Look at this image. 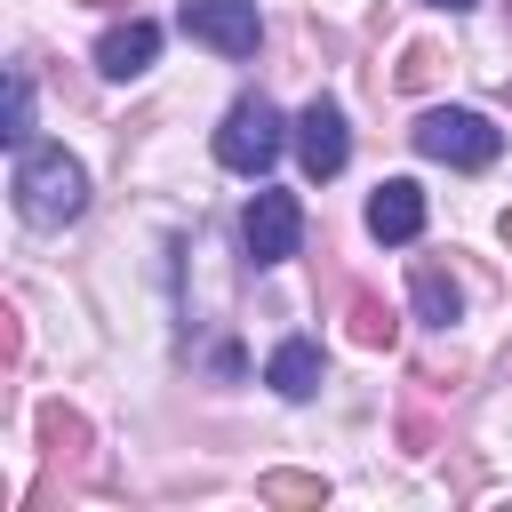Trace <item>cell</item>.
I'll return each mask as SVG.
<instances>
[{
  "label": "cell",
  "instance_id": "1",
  "mask_svg": "<svg viewBox=\"0 0 512 512\" xmlns=\"http://www.w3.org/2000/svg\"><path fill=\"white\" fill-rule=\"evenodd\" d=\"M8 192H16V216H24V224L56 232V224H72V216L88 208V168H80L64 144H16Z\"/></svg>",
  "mask_w": 512,
  "mask_h": 512
},
{
  "label": "cell",
  "instance_id": "2",
  "mask_svg": "<svg viewBox=\"0 0 512 512\" xmlns=\"http://www.w3.org/2000/svg\"><path fill=\"white\" fill-rule=\"evenodd\" d=\"M280 144H296V128H288L264 96H240V104L224 112V128H216V160H224L232 176H264V168L280 160Z\"/></svg>",
  "mask_w": 512,
  "mask_h": 512
},
{
  "label": "cell",
  "instance_id": "3",
  "mask_svg": "<svg viewBox=\"0 0 512 512\" xmlns=\"http://www.w3.org/2000/svg\"><path fill=\"white\" fill-rule=\"evenodd\" d=\"M416 152H424V160H440V168H488V160L504 152V128H496L488 112L440 104V112H424V120H416Z\"/></svg>",
  "mask_w": 512,
  "mask_h": 512
},
{
  "label": "cell",
  "instance_id": "4",
  "mask_svg": "<svg viewBox=\"0 0 512 512\" xmlns=\"http://www.w3.org/2000/svg\"><path fill=\"white\" fill-rule=\"evenodd\" d=\"M176 24H184L200 48H216V56H256V40H264L256 0H184Z\"/></svg>",
  "mask_w": 512,
  "mask_h": 512
},
{
  "label": "cell",
  "instance_id": "5",
  "mask_svg": "<svg viewBox=\"0 0 512 512\" xmlns=\"http://www.w3.org/2000/svg\"><path fill=\"white\" fill-rule=\"evenodd\" d=\"M240 240H248V264H288L296 240H304L296 192H256V200L240 208Z\"/></svg>",
  "mask_w": 512,
  "mask_h": 512
},
{
  "label": "cell",
  "instance_id": "6",
  "mask_svg": "<svg viewBox=\"0 0 512 512\" xmlns=\"http://www.w3.org/2000/svg\"><path fill=\"white\" fill-rule=\"evenodd\" d=\"M296 160H304L312 184H328V176L352 160V128H344V112H336L328 96H312V104L296 112Z\"/></svg>",
  "mask_w": 512,
  "mask_h": 512
},
{
  "label": "cell",
  "instance_id": "7",
  "mask_svg": "<svg viewBox=\"0 0 512 512\" xmlns=\"http://www.w3.org/2000/svg\"><path fill=\"white\" fill-rule=\"evenodd\" d=\"M368 232H376L384 248H408V240L424 232V192H416L408 176H384V184L368 192Z\"/></svg>",
  "mask_w": 512,
  "mask_h": 512
},
{
  "label": "cell",
  "instance_id": "8",
  "mask_svg": "<svg viewBox=\"0 0 512 512\" xmlns=\"http://www.w3.org/2000/svg\"><path fill=\"white\" fill-rule=\"evenodd\" d=\"M152 56H160V24H144V16L112 24V32L96 40V72H104V80H136Z\"/></svg>",
  "mask_w": 512,
  "mask_h": 512
},
{
  "label": "cell",
  "instance_id": "9",
  "mask_svg": "<svg viewBox=\"0 0 512 512\" xmlns=\"http://www.w3.org/2000/svg\"><path fill=\"white\" fill-rule=\"evenodd\" d=\"M264 384H272L280 400H312V392H320V344H312V336H280L272 360H264Z\"/></svg>",
  "mask_w": 512,
  "mask_h": 512
},
{
  "label": "cell",
  "instance_id": "10",
  "mask_svg": "<svg viewBox=\"0 0 512 512\" xmlns=\"http://www.w3.org/2000/svg\"><path fill=\"white\" fill-rule=\"evenodd\" d=\"M408 288H416V320H432V328H448V320L464 312V288H456L440 264H416V280H408Z\"/></svg>",
  "mask_w": 512,
  "mask_h": 512
},
{
  "label": "cell",
  "instance_id": "11",
  "mask_svg": "<svg viewBox=\"0 0 512 512\" xmlns=\"http://www.w3.org/2000/svg\"><path fill=\"white\" fill-rule=\"evenodd\" d=\"M8 144H32V80L24 72H8V128H0Z\"/></svg>",
  "mask_w": 512,
  "mask_h": 512
},
{
  "label": "cell",
  "instance_id": "12",
  "mask_svg": "<svg viewBox=\"0 0 512 512\" xmlns=\"http://www.w3.org/2000/svg\"><path fill=\"white\" fill-rule=\"evenodd\" d=\"M352 336H360V344H392V312H384V304H360Z\"/></svg>",
  "mask_w": 512,
  "mask_h": 512
},
{
  "label": "cell",
  "instance_id": "13",
  "mask_svg": "<svg viewBox=\"0 0 512 512\" xmlns=\"http://www.w3.org/2000/svg\"><path fill=\"white\" fill-rule=\"evenodd\" d=\"M264 496H280V504H312L320 480H288V472H280V480H264Z\"/></svg>",
  "mask_w": 512,
  "mask_h": 512
},
{
  "label": "cell",
  "instance_id": "14",
  "mask_svg": "<svg viewBox=\"0 0 512 512\" xmlns=\"http://www.w3.org/2000/svg\"><path fill=\"white\" fill-rule=\"evenodd\" d=\"M440 8H472V0H440Z\"/></svg>",
  "mask_w": 512,
  "mask_h": 512
}]
</instances>
